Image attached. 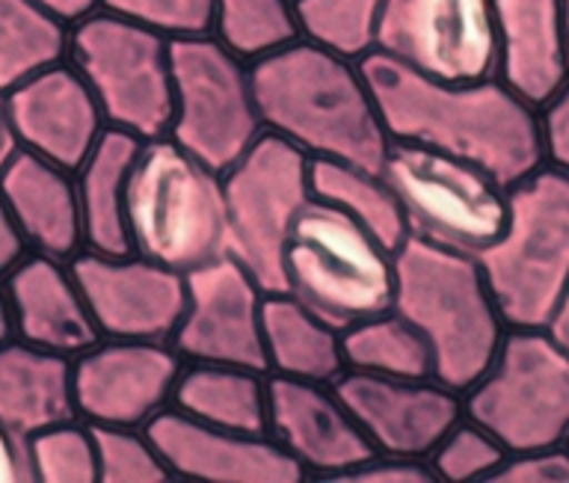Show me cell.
Instances as JSON below:
<instances>
[{
    "label": "cell",
    "mask_w": 569,
    "mask_h": 483,
    "mask_svg": "<svg viewBox=\"0 0 569 483\" xmlns=\"http://www.w3.org/2000/svg\"><path fill=\"white\" fill-rule=\"evenodd\" d=\"M362 69L391 140L462 158L507 190L542 167L540 108L505 81H433L377 51Z\"/></svg>",
    "instance_id": "1"
},
{
    "label": "cell",
    "mask_w": 569,
    "mask_h": 483,
    "mask_svg": "<svg viewBox=\"0 0 569 483\" xmlns=\"http://www.w3.org/2000/svg\"><path fill=\"white\" fill-rule=\"evenodd\" d=\"M258 117L267 134L309 154L380 172L391 137L362 63L297 39L252 63Z\"/></svg>",
    "instance_id": "2"
},
{
    "label": "cell",
    "mask_w": 569,
    "mask_h": 483,
    "mask_svg": "<svg viewBox=\"0 0 569 483\" xmlns=\"http://www.w3.org/2000/svg\"><path fill=\"white\" fill-rule=\"evenodd\" d=\"M433 356V376L466 392L496 359L507 335L478 255L407 238L395 250V303Z\"/></svg>",
    "instance_id": "3"
},
{
    "label": "cell",
    "mask_w": 569,
    "mask_h": 483,
    "mask_svg": "<svg viewBox=\"0 0 569 483\" xmlns=\"http://www.w3.org/2000/svg\"><path fill=\"white\" fill-rule=\"evenodd\" d=\"M124 211L131 252L178 273L229 252L222 172L169 137L140 143Z\"/></svg>",
    "instance_id": "4"
},
{
    "label": "cell",
    "mask_w": 569,
    "mask_h": 483,
    "mask_svg": "<svg viewBox=\"0 0 569 483\" xmlns=\"http://www.w3.org/2000/svg\"><path fill=\"white\" fill-rule=\"evenodd\" d=\"M284 294L338 332L389 312L395 303V250L338 208L311 199L282 250Z\"/></svg>",
    "instance_id": "5"
},
{
    "label": "cell",
    "mask_w": 569,
    "mask_h": 483,
    "mask_svg": "<svg viewBox=\"0 0 569 483\" xmlns=\"http://www.w3.org/2000/svg\"><path fill=\"white\" fill-rule=\"evenodd\" d=\"M507 326H546L569 288V175L542 163L507 190V223L478 255Z\"/></svg>",
    "instance_id": "6"
},
{
    "label": "cell",
    "mask_w": 569,
    "mask_h": 483,
    "mask_svg": "<svg viewBox=\"0 0 569 483\" xmlns=\"http://www.w3.org/2000/svg\"><path fill=\"white\" fill-rule=\"evenodd\" d=\"M462 410L507 454L569 442V353L546 326H510L489 368L462 392Z\"/></svg>",
    "instance_id": "7"
},
{
    "label": "cell",
    "mask_w": 569,
    "mask_h": 483,
    "mask_svg": "<svg viewBox=\"0 0 569 483\" xmlns=\"http://www.w3.org/2000/svg\"><path fill=\"white\" fill-rule=\"evenodd\" d=\"M167 37L92 10L69 28L66 60L83 78L107 128L137 140L169 134L172 122V57Z\"/></svg>",
    "instance_id": "8"
},
{
    "label": "cell",
    "mask_w": 569,
    "mask_h": 483,
    "mask_svg": "<svg viewBox=\"0 0 569 483\" xmlns=\"http://www.w3.org/2000/svg\"><path fill=\"white\" fill-rule=\"evenodd\" d=\"M380 175L398 199L409 238L480 255L505 229L507 188L462 158L391 140Z\"/></svg>",
    "instance_id": "9"
},
{
    "label": "cell",
    "mask_w": 569,
    "mask_h": 483,
    "mask_svg": "<svg viewBox=\"0 0 569 483\" xmlns=\"http://www.w3.org/2000/svg\"><path fill=\"white\" fill-rule=\"evenodd\" d=\"M169 140L226 172L264 134L258 117L252 63L231 54L213 33L176 39Z\"/></svg>",
    "instance_id": "10"
},
{
    "label": "cell",
    "mask_w": 569,
    "mask_h": 483,
    "mask_svg": "<svg viewBox=\"0 0 569 483\" xmlns=\"http://www.w3.org/2000/svg\"><path fill=\"white\" fill-rule=\"evenodd\" d=\"M229 255L243 264L264 291H284L282 250L297 217L311 199V158L261 134L238 163L222 172Z\"/></svg>",
    "instance_id": "11"
},
{
    "label": "cell",
    "mask_w": 569,
    "mask_h": 483,
    "mask_svg": "<svg viewBox=\"0 0 569 483\" xmlns=\"http://www.w3.org/2000/svg\"><path fill=\"white\" fill-rule=\"evenodd\" d=\"M377 54L445 83L498 78L492 0H382Z\"/></svg>",
    "instance_id": "12"
},
{
    "label": "cell",
    "mask_w": 569,
    "mask_h": 483,
    "mask_svg": "<svg viewBox=\"0 0 569 483\" xmlns=\"http://www.w3.org/2000/svg\"><path fill=\"white\" fill-rule=\"evenodd\" d=\"M184 365L172 341H96L71 359L74 415L92 427H149L172 406Z\"/></svg>",
    "instance_id": "13"
},
{
    "label": "cell",
    "mask_w": 569,
    "mask_h": 483,
    "mask_svg": "<svg viewBox=\"0 0 569 483\" xmlns=\"http://www.w3.org/2000/svg\"><path fill=\"white\" fill-rule=\"evenodd\" d=\"M184 314L172 348L184 362L256 368L267 374L264 359V285L234 255H220L184 273Z\"/></svg>",
    "instance_id": "14"
},
{
    "label": "cell",
    "mask_w": 569,
    "mask_h": 483,
    "mask_svg": "<svg viewBox=\"0 0 569 483\" xmlns=\"http://www.w3.org/2000/svg\"><path fill=\"white\" fill-rule=\"evenodd\" d=\"M71 270L101 339L172 341L184 314V273L137 252L104 255L92 250L71 259Z\"/></svg>",
    "instance_id": "15"
},
{
    "label": "cell",
    "mask_w": 569,
    "mask_h": 483,
    "mask_svg": "<svg viewBox=\"0 0 569 483\" xmlns=\"http://www.w3.org/2000/svg\"><path fill=\"white\" fill-rule=\"evenodd\" d=\"M336 392L347 403L373 454L421 460L427 463L445 433L466 415L462 394L425 380H391L345 371L336 380Z\"/></svg>",
    "instance_id": "16"
},
{
    "label": "cell",
    "mask_w": 569,
    "mask_h": 483,
    "mask_svg": "<svg viewBox=\"0 0 569 483\" xmlns=\"http://www.w3.org/2000/svg\"><path fill=\"white\" fill-rule=\"evenodd\" d=\"M267 436L300 465L306 481H341L373 456L336 383L267 374Z\"/></svg>",
    "instance_id": "17"
},
{
    "label": "cell",
    "mask_w": 569,
    "mask_h": 483,
    "mask_svg": "<svg viewBox=\"0 0 569 483\" xmlns=\"http://www.w3.org/2000/svg\"><path fill=\"white\" fill-rule=\"evenodd\" d=\"M7 122L18 149L78 170L104 137L107 122L69 60L30 74L3 92Z\"/></svg>",
    "instance_id": "18"
},
{
    "label": "cell",
    "mask_w": 569,
    "mask_h": 483,
    "mask_svg": "<svg viewBox=\"0 0 569 483\" xmlns=\"http://www.w3.org/2000/svg\"><path fill=\"white\" fill-rule=\"evenodd\" d=\"M172 481L202 483H302L306 472L267 433H238L190 419L169 406L151 421Z\"/></svg>",
    "instance_id": "19"
},
{
    "label": "cell",
    "mask_w": 569,
    "mask_h": 483,
    "mask_svg": "<svg viewBox=\"0 0 569 483\" xmlns=\"http://www.w3.org/2000/svg\"><path fill=\"white\" fill-rule=\"evenodd\" d=\"M3 285L18 341L62 359L80 356L101 341L71 261L27 252Z\"/></svg>",
    "instance_id": "20"
},
{
    "label": "cell",
    "mask_w": 569,
    "mask_h": 483,
    "mask_svg": "<svg viewBox=\"0 0 569 483\" xmlns=\"http://www.w3.org/2000/svg\"><path fill=\"white\" fill-rule=\"evenodd\" d=\"M0 199L27 252L71 261L87 250L74 172L16 149L0 167Z\"/></svg>",
    "instance_id": "21"
},
{
    "label": "cell",
    "mask_w": 569,
    "mask_h": 483,
    "mask_svg": "<svg viewBox=\"0 0 569 483\" xmlns=\"http://www.w3.org/2000/svg\"><path fill=\"white\" fill-rule=\"evenodd\" d=\"M498 81L540 108L569 81L563 0H492Z\"/></svg>",
    "instance_id": "22"
},
{
    "label": "cell",
    "mask_w": 569,
    "mask_h": 483,
    "mask_svg": "<svg viewBox=\"0 0 569 483\" xmlns=\"http://www.w3.org/2000/svg\"><path fill=\"white\" fill-rule=\"evenodd\" d=\"M78 419L71 401V359L36 350L24 341L0 344V424L21 439L57 421Z\"/></svg>",
    "instance_id": "23"
},
{
    "label": "cell",
    "mask_w": 569,
    "mask_h": 483,
    "mask_svg": "<svg viewBox=\"0 0 569 483\" xmlns=\"http://www.w3.org/2000/svg\"><path fill=\"white\" fill-rule=\"evenodd\" d=\"M140 143L142 140L137 137L107 128L87 161L74 170L87 250L104 255L131 252L124 208H128V181Z\"/></svg>",
    "instance_id": "24"
},
{
    "label": "cell",
    "mask_w": 569,
    "mask_h": 483,
    "mask_svg": "<svg viewBox=\"0 0 569 483\" xmlns=\"http://www.w3.org/2000/svg\"><path fill=\"white\" fill-rule=\"evenodd\" d=\"M264 359L267 374L336 383L345 374L341 332L306 309L297 296L273 291L264 296Z\"/></svg>",
    "instance_id": "25"
},
{
    "label": "cell",
    "mask_w": 569,
    "mask_h": 483,
    "mask_svg": "<svg viewBox=\"0 0 569 483\" xmlns=\"http://www.w3.org/2000/svg\"><path fill=\"white\" fill-rule=\"evenodd\" d=\"M172 406L211 427L267 433V374L256 368L187 362Z\"/></svg>",
    "instance_id": "26"
},
{
    "label": "cell",
    "mask_w": 569,
    "mask_h": 483,
    "mask_svg": "<svg viewBox=\"0 0 569 483\" xmlns=\"http://www.w3.org/2000/svg\"><path fill=\"white\" fill-rule=\"evenodd\" d=\"M311 197L365 225L389 250L409 238L403 211L380 172L345 161H311Z\"/></svg>",
    "instance_id": "27"
},
{
    "label": "cell",
    "mask_w": 569,
    "mask_h": 483,
    "mask_svg": "<svg viewBox=\"0 0 569 483\" xmlns=\"http://www.w3.org/2000/svg\"><path fill=\"white\" fill-rule=\"evenodd\" d=\"M347 371L391 380H425L433 376V356L421 332L395 309L373 314L341 332Z\"/></svg>",
    "instance_id": "28"
},
{
    "label": "cell",
    "mask_w": 569,
    "mask_h": 483,
    "mask_svg": "<svg viewBox=\"0 0 569 483\" xmlns=\"http://www.w3.org/2000/svg\"><path fill=\"white\" fill-rule=\"evenodd\" d=\"M69 28L39 0H0V92L66 60Z\"/></svg>",
    "instance_id": "29"
},
{
    "label": "cell",
    "mask_w": 569,
    "mask_h": 483,
    "mask_svg": "<svg viewBox=\"0 0 569 483\" xmlns=\"http://www.w3.org/2000/svg\"><path fill=\"white\" fill-rule=\"evenodd\" d=\"M211 33L247 63L300 39L293 0H213Z\"/></svg>",
    "instance_id": "30"
},
{
    "label": "cell",
    "mask_w": 569,
    "mask_h": 483,
    "mask_svg": "<svg viewBox=\"0 0 569 483\" xmlns=\"http://www.w3.org/2000/svg\"><path fill=\"white\" fill-rule=\"evenodd\" d=\"M300 39L362 63L377 51L382 0H293Z\"/></svg>",
    "instance_id": "31"
},
{
    "label": "cell",
    "mask_w": 569,
    "mask_h": 483,
    "mask_svg": "<svg viewBox=\"0 0 569 483\" xmlns=\"http://www.w3.org/2000/svg\"><path fill=\"white\" fill-rule=\"evenodd\" d=\"M33 483H98L96 436L87 421L66 419L27 439Z\"/></svg>",
    "instance_id": "32"
},
{
    "label": "cell",
    "mask_w": 569,
    "mask_h": 483,
    "mask_svg": "<svg viewBox=\"0 0 569 483\" xmlns=\"http://www.w3.org/2000/svg\"><path fill=\"white\" fill-rule=\"evenodd\" d=\"M507 460L505 445L498 442L487 427H480L478 421L462 415L453 424L445 439L436 445L427 465L433 472L436 481L445 483H466V481H492V474L501 469Z\"/></svg>",
    "instance_id": "33"
},
{
    "label": "cell",
    "mask_w": 569,
    "mask_h": 483,
    "mask_svg": "<svg viewBox=\"0 0 569 483\" xmlns=\"http://www.w3.org/2000/svg\"><path fill=\"white\" fill-rule=\"evenodd\" d=\"M92 436H96L98 483L172 481L146 427H92Z\"/></svg>",
    "instance_id": "34"
},
{
    "label": "cell",
    "mask_w": 569,
    "mask_h": 483,
    "mask_svg": "<svg viewBox=\"0 0 569 483\" xmlns=\"http://www.w3.org/2000/svg\"><path fill=\"white\" fill-rule=\"evenodd\" d=\"M98 10L142 24L169 42L204 37L213 28V0H98Z\"/></svg>",
    "instance_id": "35"
},
{
    "label": "cell",
    "mask_w": 569,
    "mask_h": 483,
    "mask_svg": "<svg viewBox=\"0 0 569 483\" xmlns=\"http://www.w3.org/2000/svg\"><path fill=\"white\" fill-rule=\"evenodd\" d=\"M496 483H569V445L533 447L507 454L496 474Z\"/></svg>",
    "instance_id": "36"
},
{
    "label": "cell",
    "mask_w": 569,
    "mask_h": 483,
    "mask_svg": "<svg viewBox=\"0 0 569 483\" xmlns=\"http://www.w3.org/2000/svg\"><path fill=\"white\" fill-rule=\"evenodd\" d=\"M542 163L569 175V81L540 104Z\"/></svg>",
    "instance_id": "37"
},
{
    "label": "cell",
    "mask_w": 569,
    "mask_h": 483,
    "mask_svg": "<svg viewBox=\"0 0 569 483\" xmlns=\"http://www.w3.org/2000/svg\"><path fill=\"white\" fill-rule=\"evenodd\" d=\"M341 481L350 483H433L430 465L421 460H400V456H368L353 472H347Z\"/></svg>",
    "instance_id": "38"
},
{
    "label": "cell",
    "mask_w": 569,
    "mask_h": 483,
    "mask_svg": "<svg viewBox=\"0 0 569 483\" xmlns=\"http://www.w3.org/2000/svg\"><path fill=\"white\" fill-rule=\"evenodd\" d=\"M0 483H33L27 439L0 424Z\"/></svg>",
    "instance_id": "39"
},
{
    "label": "cell",
    "mask_w": 569,
    "mask_h": 483,
    "mask_svg": "<svg viewBox=\"0 0 569 483\" xmlns=\"http://www.w3.org/2000/svg\"><path fill=\"white\" fill-rule=\"evenodd\" d=\"M24 255V243L18 238L16 225H12V220H9L7 214V205H3V199H0V276H7L9 270L16 268Z\"/></svg>",
    "instance_id": "40"
},
{
    "label": "cell",
    "mask_w": 569,
    "mask_h": 483,
    "mask_svg": "<svg viewBox=\"0 0 569 483\" xmlns=\"http://www.w3.org/2000/svg\"><path fill=\"white\" fill-rule=\"evenodd\" d=\"M39 3H42L44 10H51L53 16H60L66 24H74L78 19L98 10V0H39Z\"/></svg>",
    "instance_id": "41"
},
{
    "label": "cell",
    "mask_w": 569,
    "mask_h": 483,
    "mask_svg": "<svg viewBox=\"0 0 569 483\" xmlns=\"http://www.w3.org/2000/svg\"><path fill=\"white\" fill-rule=\"evenodd\" d=\"M546 330H549L551 339L558 341L560 348L569 353V288L558 300V305H555V312H551L549 321H546Z\"/></svg>",
    "instance_id": "42"
},
{
    "label": "cell",
    "mask_w": 569,
    "mask_h": 483,
    "mask_svg": "<svg viewBox=\"0 0 569 483\" xmlns=\"http://www.w3.org/2000/svg\"><path fill=\"white\" fill-rule=\"evenodd\" d=\"M18 145L12 140V131H9L7 122V108H3V92H0V167L9 161V154L16 152Z\"/></svg>",
    "instance_id": "43"
},
{
    "label": "cell",
    "mask_w": 569,
    "mask_h": 483,
    "mask_svg": "<svg viewBox=\"0 0 569 483\" xmlns=\"http://www.w3.org/2000/svg\"><path fill=\"white\" fill-rule=\"evenodd\" d=\"M12 339H16V330H12V312H9L7 285H3V276H0V344Z\"/></svg>",
    "instance_id": "44"
},
{
    "label": "cell",
    "mask_w": 569,
    "mask_h": 483,
    "mask_svg": "<svg viewBox=\"0 0 569 483\" xmlns=\"http://www.w3.org/2000/svg\"><path fill=\"white\" fill-rule=\"evenodd\" d=\"M563 28H567V42H569V0H563Z\"/></svg>",
    "instance_id": "45"
},
{
    "label": "cell",
    "mask_w": 569,
    "mask_h": 483,
    "mask_svg": "<svg viewBox=\"0 0 569 483\" xmlns=\"http://www.w3.org/2000/svg\"><path fill=\"white\" fill-rule=\"evenodd\" d=\"M567 445H569V442H567Z\"/></svg>",
    "instance_id": "46"
}]
</instances>
